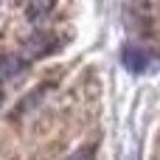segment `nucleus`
<instances>
[{"mask_svg":"<svg viewBox=\"0 0 160 160\" xmlns=\"http://www.w3.org/2000/svg\"><path fill=\"white\" fill-rule=\"evenodd\" d=\"M121 65H124L129 73H146L149 68H155V65H158V59H155L149 51H143V48L127 45V48L121 51Z\"/></svg>","mask_w":160,"mask_h":160,"instance_id":"nucleus-1","label":"nucleus"},{"mask_svg":"<svg viewBox=\"0 0 160 160\" xmlns=\"http://www.w3.org/2000/svg\"><path fill=\"white\" fill-rule=\"evenodd\" d=\"M25 59L20 56V53H3L0 56V79H14V76H20L22 70H25Z\"/></svg>","mask_w":160,"mask_h":160,"instance_id":"nucleus-2","label":"nucleus"},{"mask_svg":"<svg viewBox=\"0 0 160 160\" xmlns=\"http://www.w3.org/2000/svg\"><path fill=\"white\" fill-rule=\"evenodd\" d=\"M51 6H53V0H31L28 3V20H42L48 11H51Z\"/></svg>","mask_w":160,"mask_h":160,"instance_id":"nucleus-3","label":"nucleus"},{"mask_svg":"<svg viewBox=\"0 0 160 160\" xmlns=\"http://www.w3.org/2000/svg\"><path fill=\"white\" fill-rule=\"evenodd\" d=\"M68 160H96V152H93V146H84V149H76Z\"/></svg>","mask_w":160,"mask_h":160,"instance_id":"nucleus-4","label":"nucleus"}]
</instances>
